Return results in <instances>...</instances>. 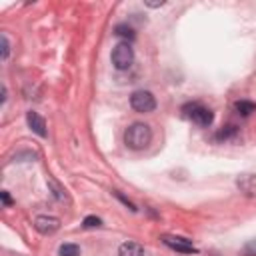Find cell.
I'll use <instances>...</instances> for the list:
<instances>
[{
	"label": "cell",
	"mask_w": 256,
	"mask_h": 256,
	"mask_svg": "<svg viewBox=\"0 0 256 256\" xmlns=\"http://www.w3.org/2000/svg\"><path fill=\"white\" fill-rule=\"evenodd\" d=\"M0 42H2V60H8L10 56V42L6 34H0Z\"/></svg>",
	"instance_id": "2e32d148"
},
{
	"label": "cell",
	"mask_w": 256,
	"mask_h": 256,
	"mask_svg": "<svg viewBox=\"0 0 256 256\" xmlns=\"http://www.w3.org/2000/svg\"><path fill=\"white\" fill-rule=\"evenodd\" d=\"M102 224V220L98 218V216H86L84 220H82V226L84 228H98Z\"/></svg>",
	"instance_id": "9a60e30c"
},
{
	"label": "cell",
	"mask_w": 256,
	"mask_h": 256,
	"mask_svg": "<svg viewBox=\"0 0 256 256\" xmlns=\"http://www.w3.org/2000/svg\"><path fill=\"white\" fill-rule=\"evenodd\" d=\"M186 110H190L188 112V116L192 118V122L194 124H198V126H210L212 124V120H214V114H212V110L210 108H206V106H200V104H188L186 106Z\"/></svg>",
	"instance_id": "277c9868"
},
{
	"label": "cell",
	"mask_w": 256,
	"mask_h": 256,
	"mask_svg": "<svg viewBox=\"0 0 256 256\" xmlns=\"http://www.w3.org/2000/svg\"><path fill=\"white\" fill-rule=\"evenodd\" d=\"M0 198H2L4 206H10V204H12V198H10V194H8L6 190H2V192H0Z\"/></svg>",
	"instance_id": "ac0fdd59"
},
{
	"label": "cell",
	"mask_w": 256,
	"mask_h": 256,
	"mask_svg": "<svg viewBox=\"0 0 256 256\" xmlns=\"http://www.w3.org/2000/svg\"><path fill=\"white\" fill-rule=\"evenodd\" d=\"M26 122H28V128L34 132V134H38L40 138H46V134H48V130H46V122H44V118L40 116V114H36V112H26Z\"/></svg>",
	"instance_id": "52a82bcc"
},
{
	"label": "cell",
	"mask_w": 256,
	"mask_h": 256,
	"mask_svg": "<svg viewBox=\"0 0 256 256\" xmlns=\"http://www.w3.org/2000/svg\"><path fill=\"white\" fill-rule=\"evenodd\" d=\"M58 254L60 256H80V246L78 244H62Z\"/></svg>",
	"instance_id": "4fadbf2b"
},
{
	"label": "cell",
	"mask_w": 256,
	"mask_h": 256,
	"mask_svg": "<svg viewBox=\"0 0 256 256\" xmlns=\"http://www.w3.org/2000/svg\"><path fill=\"white\" fill-rule=\"evenodd\" d=\"M130 106L140 114H148L156 108V98L148 90H136L130 96Z\"/></svg>",
	"instance_id": "3957f363"
},
{
	"label": "cell",
	"mask_w": 256,
	"mask_h": 256,
	"mask_svg": "<svg viewBox=\"0 0 256 256\" xmlns=\"http://www.w3.org/2000/svg\"><path fill=\"white\" fill-rule=\"evenodd\" d=\"M118 256H144V246L138 242H122L118 246Z\"/></svg>",
	"instance_id": "ba28073f"
},
{
	"label": "cell",
	"mask_w": 256,
	"mask_h": 256,
	"mask_svg": "<svg viewBox=\"0 0 256 256\" xmlns=\"http://www.w3.org/2000/svg\"><path fill=\"white\" fill-rule=\"evenodd\" d=\"M144 4H146V6H150V8H160V6H164V2H162V0H160V2H150V0H146Z\"/></svg>",
	"instance_id": "ffe728a7"
},
{
	"label": "cell",
	"mask_w": 256,
	"mask_h": 256,
	"mask_svg": "<svg viewBox=\"0 0 256 256\" xmlns=\"http://www.w3.org/2000/svg\"><path fill=\"white\" fill-rule=\"evenodd\" d=\"M234 108H236L238 114H242V116H250V114L256 110V104H254V102H248V100H238V102L234 104Z\"/></svg>",
	"instance_id": "8fae6325"
},
{
	"label": "cell",
	"mask_w": 256,
	"mask_h": 256,
	"mask_svg": "<svg viewBox=\"0 0 256 256\" xmlns=\"http://www.w3.org/2000/svg\"><path fill=\"white\" fill-rule=\"evenodd\" d=\"M116 196H118V198H120V200H122V202H124V204H126V206L130 208V210H136V208H134V204H132V202H130L128 198H124V196H122L120 192H116Z\"/></svg>",
	"instance_id": "d6986e66"
},
{
	"label": "cell",
	"mask_w": 256,
	"mask_h": 256,
	"mask_svg": "<svg viewBox=\"0 0 256 256\" xmlns=\"http://www.w3.org/2000/svg\"><path fill=\"white\" fill-rule=\"evenodd\" d=\"M34 228H36L40 234L50 236V234H54V232L60 228V218H56V216H46V214L36 216V218H34Z\"/></svg>",
	"instance_id": "8992f818"
},
{
	"label": "cell",
	"mask_w": 256,
	"mask_h": 256,
	"mask_svg": "<svg viewBox=\"0 0 256 256\" xmlns=\"http://www.w3.org/2000/svg\"><path fill=\"white\" fill-rule=\"evenodd\" d=\"M242 254L244 256H256V240H248L242 246Z\"/></svg>",
	"instance_id": "e0dca14e"
},
{
	"label": "cell",
	"mask_w": 256,
	"mask_h": 256,
	"mask_svg": "<svg viewBox=\"0 0 256 256\" xmlns=\"http://www.w3.org/2000/svg\"><path fill=\"white\" fill-rule=\"evenodd\" d=\"M236 134H238V128H236L234 124H228V126H224L222 130H218L216 140H230V138H234Z\"/></svg>",
	"instance_id": "7c38bea8"
},
{
	"label": "cell",
	"mask_w": 256,
	"mask_h": 256,
	"mask_svg": "<svg viewBox=\"0 0 256 256\" xmlns=\"http://www.w3.org/2000/svg\"><path fill=\"white\" fill-rule=\"evenodd\" d=\"M162 242H164L168 248H172V250H176V252H182V254H196V252H198V248H196L190 240H186V238H182V236L164 234V236H162Z\"/></svg>",
	"instance_id": "5b68a950"
},
{
	"label": "cell",
	"mask_w": 256,
	"mask_h": 256,
	"mask_svg": "<svg viewBox=\"0 0 256 256\" xmlns=\"http://www.w3.org/2000/svg\"><path fill=\"white\" fill-rule=\"evenodd\" d=\"M236 184H238V188H240L244 194H250V196L256 194V176L244 174V176H240V178L236 180Z\"/></svg>",
	"instance_id": "9c48e42d"
},
{
	"label": "cell",
	"mask_w": 256,
	"mask_h": 256,
	"mask_svg": "<svg viewBox=\"0 0 256 256\" xmlns=\"http://www.w3.org/2000/svg\"><path fill=\"white\" fill-rule=\"evenodd\" d=\"M48 186L54 190V196L60 200V202H64V200H68V196H66V190L56 182V180H48Z\"/></svg>",
	"instance_id": "5bb4252c"
},
{
	"label": "cell",
	"mask_w": 256,
	"mask_h": 256,
	"mask_svg": "<svg viewBox=\"0 0 256 256\" xmlns=\"http://www.w3.org/2000/svg\"><path fill=\"white\" fill-rule=\"evenodd\" d=\"M114 34L118 36V38H124L128 44L136 38V32H134V28L132 26H128V24H118L116 28H114Z\"/></svg>",
	"instance_id": "30bf717a"
},
{
	"label": "cell",
	"mask_w": 256,
	"mask_h": 256,
	"mask_svg": "<svg viewBox=\"0 0 256 256\" xmlns=\"http://www.w3.org/2000/svg\"><path fill=\"white\" fill-rule=\"evenodd\" d=\"M150 140H152V130L144 122H134L124 132V144L130 150H142L150 144Z\"/></svg>",
	"instance_id": "6da1fadb"
},
{
	"label": "cell",
	"mask_w": 256,
	"mask_h": 256,
	"mask_svg": "<svg viewBox=\"0 0 256 256\" xmlns=\"http://www.w3.org/2000/svg\"><path fill=\"white\" fill-rule=\"evenodd\" d=\"M110 58H112L114 68H118V70H126V68H130L132 62H134V50H132V46H130L128 42H120V44L114 46Z\"/></svg>",
	"instance_id": "7a4b0ae2"
}]
</instances>
